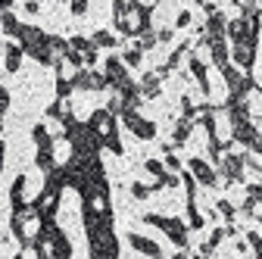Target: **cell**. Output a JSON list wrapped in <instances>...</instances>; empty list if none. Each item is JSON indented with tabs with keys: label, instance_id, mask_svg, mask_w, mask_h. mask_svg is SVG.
<instances>
[{
	"label": "cell",
	"instance_id": "cell-1",
	"mask_svg": "<svg viewBox=\"0 0 262 259\" xmlns=\"http://www.w3.org/2000/svg\"><path fill=\"white\" fill-rule=\"evenodd\" d=\"M135 247H138V250H144V253H150V256H156V253H159L150 241H141V238H135Z\"/></svg>",
	"mask_w": 262,
	"mask_h": 259
}]
</instances>
